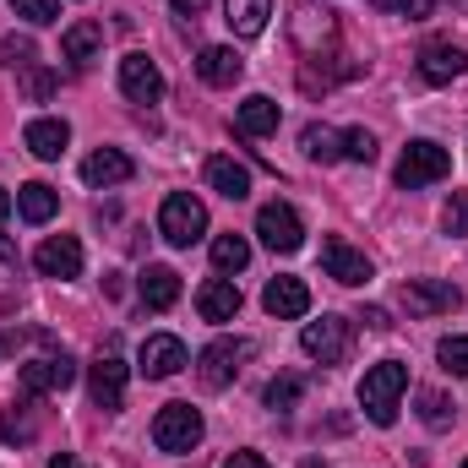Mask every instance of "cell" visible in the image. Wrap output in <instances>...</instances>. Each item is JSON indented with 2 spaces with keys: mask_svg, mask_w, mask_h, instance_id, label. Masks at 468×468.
Here are the masks:
<instances>
[{
  "mask_svg": "<svg viewBox=\"0 0 468 468\" xmlns=\"http://www.w3.org/2000/svg\"><path fill=\"white\" fill-rule=\"evenodd\" d=\"M403 392H409V365H403V359H381V365H370L365 381H359V409H365V420L387 431V425L398 420Z\"/></svg>",
  "mask_w": 468,
  "mask_h": 468,
  "instance_id": "1",
  "label": "cell"
},
{
  "mask_svg": "<svg viewBox=\"0 0 468 468\" xmlns=\"http://www.w3.org/2000/svg\"><path fill=\"white\" fill-rule=\"evenodd\" d=\"M202 436H207V425H202V414H197L191 403H164L158 420H153V447H158V452L186 458V452L202 447Z\"/></svg>",
  "mask_w": 468,
  "mask_h": 468,
  "instance_id": "2",
  "label": "cell"
},
{
  "mask_svg": "<svg viewBox=\"0 0 468 468\" xmlns=\"http://www.w3.org/2000/svg\"><path fill=\"white\" fill-rule=\"evenodd\" d=\"M447 175H452V153H447L441 142H431V136L409 142V147H403V158H398V186H403V191L436 186V180H447Z\"/></svg>",
  "mask_w": 468,
  "mask_h": 468,
  "instance_id": "3",
  "label": "cell"
},
{
  "mask_svg": "<svg viewBox=\"0 0 468 468\" xmlns=\"http://www.w3.org/2000/svg\"><path fill=\"white\" fill-rule=\"evenodd\" d=\"M158 234L169 239V245H197L202 234H207V207L191 197V191H169L164 197V207H158Z\"/></svg>",
  "mask_w": 468,
  "mask_h": 468,
  "instance_id": "4",
  "label": "cell"
},
{
  "mask_svg": "<svg viewBox=\"0 0 468 468\" xmlns=\"http://www.w3.org/2000/svg\"><path fill=\"white\" fill-rule=\"evenodd\" d=\"M256 234H261V245L278 250V256H294V250L305 245V224H300V213H294L289 202H267V207L256 213Z\"/></svg>",
  "mask_w": 468,
  "mask_h": 468,
  "instance_id": "5",
  "label": "cell"
},
{
  "mask_svg": "<svg viewBox=\"0 0 468 468\" xmlns=\"http://www.w3.org/2000/svg\"><path fill=\"white\" fill-rule=\"evenodd\" d=\"M250 359V338H218V344H207V349L197 354V376H202V387H229L234 376H239V365Z\"/></svg>",
  "mask_w": 468,
  "mask_h": 468,
  "instance_id": "6",
  "label": "cell"
},
{
  "mask_svg": "<svg viewBox=\"0 0 468 468\" xmlns=\"http://www.w3.org/2000/svg\"><path fill=\"white\" fill-rule=\"evenodd\" d=\"M403 305H409V316H447V311L463 305V289L447 283V278H409L403 283Z\"/></svg>",
  "mask_w": 468,
  "mask_h": 468,
  "instance_id": "7",
  "label": "cell"
},
{
  "mask_svg": "<svg viewBox=\"0 0 468 468\" xmlns=\"http://www.w3.org/2000/svg\"><path fill=\"white\" fill-rule=\"evenodd\" d=\"M136 365H142L147 381H169V376H180V370L191 365V354H186V344H180L175 333H153V338L142 344V354H136Z\"/></svg>",
  "mask_w": 468,
  "mask_h": 468,
  "instance_id": "8",
  "label": "cell"
},
{
  "mask_svg": "<svg viewBox=\"0 0 468 468\" xmlns=\"http://www.w3.org/2000/svg\"><path fill=\"white\" fill-rule=\"evenodd\" d=\"M71 381H77V365H71V354H44V359H27V365H22V392H27V398L66 392Z\"/></svg>",
  "mask_w": 468,
  "mask_h": 468,
  "instance_id": "9",
  "label": "cell"
},
{
  "mask_svg": "<svg viewBox=\"0 0 468 468\" xmlns=\"http://www.w3.org/2000/svg\"><path fill=\"white\" fill-rule=\"evenodd\" d=\"M300 349L311 354V359H322V365H338V359L349 354V322H344V316L305 322V333H300Z\"/></svg>",
  "mask_w": 468,
  "mask_h": 468,
  "instance_id": "10",
  "label": "cell"
},
{
  "mask_svg": "<svg viewBox=\"0 0 468 468\" xmlns=\"http://www.w3.org/2000/svg\"><path fill=\"white\" fill-rule=\"evenodd\" d=\"M120 93H125L131 104H158V99H164V77H158V66H153L142 49H131V55L120 60Z\"/></svg>",
  "mask_w": 468,
  "mask_h": 468,
  "instance_id": "11",
  "label": "cell"
},
{
  "mask_svg": "<svg viewBox=\"0 0 468 468\" xmlns=\"http://www.w3.org/2000/svg\"><path fill=\"white\" fill-rule=\"evenodd\" d=\"M33 267L44 272V278H77L82 272V239L77 234H49L38 250H33Z\"/></svg>",
  "mask_w": 468,
  "mask_h": 468,
  "instance_id": "12",
  "label": "cell"
},
{
  "mask_svg": "<svg viewBox=\"0 0 468 468\" xmlns=\"http://www.w3.org/2000/svg\"><path fill=\"white\" fill-rule=\"evenodd\" d=\"M88 392H93V403L104 414H115L120 403H125V359L120 354H99L88 365Z\"/></svg>",
  "mask_w": 468,
  "mask_h": 468,
  "instance_id": "13",
  "label": "cell"
},
{
  "mask_svg": "<svg viewBox=\"0 0 468 468\" xmlns=\"http://www.w3.org/2000/svg\"><path fill=\"white\" fill-rule=\"evenodd\" d=\"M468 71V55L458 44H447V38H431L425 49H420V77L431 82V88H447V82H458Z\"/></svg>",
  "mask_w": 468,
  "mask_h": 468,
  "instance_id": "14",
  "label": "cell"
},
{
  "mask_svg": "<svg viewBox=\"0 0 468 468\" xmlns=\"http://www.w3.org/2000/svg\"><path fill=\"white\" fill-rule=\"evenodd\" d=\"M322 267H327V278H338V283H349V289H359V283L376 278L370 256L354 250V245H344V239H327V245H322Z\"/></svg>",
  "mask_w": 468,
  "mask_h": 468,
  "instance_id": "15",
  "label": "cell"
},
{
  "mask_svg": "<svg viewBox=\"0 0 468 468\" xmlns=\"http://www.w3.org/2000/svg\"><path fill=\"white\" fill-rule=\"evenodd\" d=\"M261 305H267V316L294 322V316L311 311V289H305V278H272V283L261 289Z\"/></svg>",
  "mask_w": 468,
  "mask_h": 468,
  "instance_id": "16",
  "label": "cell"
},
{
  "mask_svg": "<svg viewBox=\"0 0 468 468\" xmlns=\"http://www.w3.org/2000/svg\"><path fill=\"white\" fill-rule=\"evenodd\" d=\"M22 142H27V153H33V158L55 164V158L66 153V142H71V125H66L60 115H38V120H27Z\"/></svg>",
  "mask_w": 468,
  "mask_h": 468,
  "instance_id": "17",
  "label": "cell"
},
{
  "mask_svg": "<svg viewBox=\"0 0 468 468\" xmlns=\"http://www.w3.org/2000/svg\"><path fill=\"white\" fill-rule=\"evenodd\" d=\"M131 175H136V164H131L120 147H99V153H88V158H82V180H88V186H99V191L125 186Z\"/></svg>",
  "mask_w": 468,
  "mask_h": 468,
  "instance_id": "18",
  "label": "cell"
},
{
  "mask_svg": "<svg viewBox=\"0 0 468 468\" xmlns=\"http://www.w3.org/2000/svg\"><path fill=\"white\" fill-rule=\"evenodd\" d=\"M197 311H202V322H234L239 316V283L234 278H207L197 289Z\"/></svg>",
  "mask_w": 468,
  "mask_h": 468,
  "instance_id": "19",
  "label": "cell"
},
{
  "mask_svg": "<svg viewBox=\"0 0 468 468\" xmlns=\"http://www.w3.org/2000/svg\"><path fill=\"white\" fill-rule=\"evenodd\" d=\"M99 49H104V27H99V22H71V27L60 33V55H66L77 71H88V66L99 60Z\"/></svg>",
  "mask_w": 468,
  "mask_h": 468,
  "instance_id": "20",
  "label": "cell"
},
{
  "mask_svg": "<svg viewBox=\"0 0 468 468\" xmlns=\"http://www.w3.org/2000/svg\"><path fill=\"white\" fill-rule=\"evenodd\" d=\"M136 294H142V305L147 311H169L175 300H180V272L175 267H142V278H136Z\"/></svg>",
  "mask_w": 468,
  "mask_h": 468,
  "instance_id": "21",
  "label": "cell"
},
{
  "mask_svg": "<svg viewBox=\"0 0 468 468\" xmlns=\"http://www.w3.org/2000/svg\"><path fill=\"white\" fill-rule=\"evenodd\" d=\"M239 71H245V60L234 55L229 44H207V49L197 55V77H202L207 88H234Z\"/></svg>",
  "mask_w": 468,
  "mask_h": 468,
  "instance_id": "22",
  "label": "cell"
},
{
  "mask_svg": "<svg viewBox=\"0 0 468 468\" xmlns=\"http://www.w3.org/2000/svg\"><path fill=\"white\" fill-rule=\"evenodd\" d=\"M333 33H338L333 11L294 5V38H300V49H305V55H322V44H333Z\"/></svg>",
  "mask_w": 468,
  "mask_h": 468,
  "instance_id": "23",
  "label": "cell"
},
{
  "mask_svg": "<svg viewBox=\"0 0 468 468\" xmlns=\"http://www.w3.org/2000/svg\"><path fill=\"white\" fill-rule=\"evenodd\" d=\"M207 186H213L218 197L239 202V197H250V169H245L239 158H229V153H213V158H207Z\"/></svg>",
  "mask_w": 468,
  "mask_h": 468,
  "instance_id": "24",
  "label": "cell"
},
{
  "mask_svg": "<svg viewBox=\"0 0 468 468\" xmlns=\"http://www.w3.org/2000/svg\"><path fill=\"white\" fill-rule=\"evenodd\" d=\"M278 120H283V110H278L267 93H250V99L234 110V131H239V136H272Z\"/></svg>",
  "mask_w": 468,
  "mask_h": 468,
  "instance_id": "25",
  "label": "cell"
},
{
  "mask_svg": "<svg viewBox=\"0 0 468 468\" xmlns=\"http://www.w3.org/2000/svg\"><path fill=\"white\" fill-rule=\"evenodd\" d=\"M272 16V0H224V22L234 38H261Z\"/></svg>",
  "mask_w": 468,
  "mask_h": 468,
  "instance_id": "26",
  "label": "cell"
},
{
  "mask_svg": "<svg viewBox=\"0 0 468 468\" xmlns=\"http://www.w3.org/2000/svg\"><path fill=\"white\" fill-rule=\"evenodd\" d=\"M16 213H22V224H49V218L60 213V191L44 186V180H27V186L16 191Z\"/></svg>",
  "mask_w": 468,
  "mask_h": 468,
  "instance_id": "27",
  "label": "cell"
},
{
  "mask_svg": "<svg viewBox=\"0 0 468 468\" xmlns=\"http://www.w3.org/2000/svg\"><path fill=\"white\" fill-rule=\"evenodd\" d=\"M300 147H305V158H316V164H338V158H344V136H338L333 125H316V120L300 131Z\"/></svg>",
  "mask_w": 468,
  "mask_h": 468,
  "instance_id": "28",
  "label": "cell"
},
{
  "mask_svg": "<svg viewBox=\"0 0 468 468\" xmlns=\"http://www.w3.org/2000/svg\"><path fill=\"white\" fill-rule=\"evenodd\" d=\"M245 261H250V239L245 234H218L213 239V267L218 272H245Z\"/></svg>",
  "mask_w": 468,
  "mask_h": 468,
  "instance_id": "29",
  "label": "cell"
},
{
  "mask_svg": "<svg viewBox=\"0 0 468 468\" xmlns=\"http://www.w3.org/2000/svg\"><path fill=\"white\" fill-rule=\"evenodd\" d=\"M452 414H458V403H452L447 392H431V387L420 392V420H425L431 431H447V425H452Z\"/></svg>",
  "mask_w": 468,
  "mask_h": 468,
  "instance_id": "30",
  "label": "cell"
},
{
  "mask_svg": "<svg viewBox=\"0 0 468 468\" xmlns=\"http://www.w3.org/2000/svg\"><path fill=\"white\" fill-rule=\"evenodd\" d=\"M33 55H38V44H33L27 33H5V38H0V60H5V66L27 71V66H33Z\"/></svg>",
  "mask_w": 468,
  "mask_h": 468,
  "instance_id": "31",
  "label": "cell"
},
{
  "mask_svg": "<svg viewBox=\"0 0 468 468\" xmlns=\"http://www.w3.org/2000/svg\"><path fill=\"white\" fill-rule=\"evenodd\" d=\"M436 359H441V370H447V376H463V381H468V338H458V333H452V338H441V344H436Z\"/></svg>",
  "mask_w": 468,
  "mask_h": 468,
  "instance_id": "32",
  "label": "cell"
},
{
  "mask_svg": "<svg viewBox=\"0 0 468 468\" xmlns=\"http://www.w3.org/2000/svg\"><path fill=\"white\" fill-rule=\"evenodd\" d=\"M11 11H16L22 22H33V27L60 22V0H11Z\"/></svg>",
  "mask_w": 468,
  "mask_h": 468,
  "instance_id": "33",
  "label": "cell"
},
{
  "mask_svg": "<svg viewBox=\"0 0 468 468\" xmlns=\"http://www.w3.org/2000/svg\"><path fill=\"white\" fill-rule=\"evenodd\" d=\"M344 158H354V164H376V136H370L365 125L344 131Z\"/></svg>",
  "mask_w": 468,
  "mask_h": 468,
  "instance_id": "34",
  "label": "cell"
},
{
  "mask_svg": "<svg viewBox=\"0 0 468 468\" xmlns=\"http://www.w3.org/2000/svg\"><path fill=\"white\" fill-rule=\"evenodd\" d=\"M300 403V376H278V381H267V409H294Z\"/></svg>",
  "mask_w": 468,
  "mask_h": 468,
  "instance_id": "35",
  "label": "cell"
},
{
  "mask_svg": "<svg viewBox=\"0 0 468 468\" xmlns=\"http://www.w3.org/2000/svg\"><path fill=\"white\" fill-rule=\"evenodd\" d=\"M441 229L452 234V239H458V234H468V191H458V197L447 202V213H441Z\"/></svg>",
  "mask_w": 468,
  "mask_h": 468,
  "instance_id": "36",
  "label": "cell"
},
{
  "mask_svg": "<svg viewBox=\"0 0 468 468\" xmlns=\"http://www.w3.org/2000/svg\"><path fill=\"white\" fill-rule=\"evenodd\" d=\"M376 11H403L409 22H420V16H431L436 11V0H370Z\"/></svg>",
  "mask_w": 468,
  "mask_h": 468,
  "instance_id": "37",
  "label": "cell"
},
{
  "mask_svg": "<svg viewBox=\"0 0 468 468\" xmlns=\"http://www.w3.org/2000/svg\"><path fill=\"white\" fill-rule=\"evenodd\" d=\"M0 431H5V441H27L33 436V420L27 414H16V403L5 409V420H0Z\"/></svg>",
  "mask_w": 468,
  "mask_h": 468,
  "instance_id": "38",
  "label": "cell"
},
{
  "mask_svg": "<svg viewBox=\"0 0 468 468\" xmlns=\"http://www.w3.org/2000/svg\"><path fill=\"white\" fill-rule=\"evenodd\" d=\"M27 93H33V99H49V93H55V77H49V71H27Z\"/></svg>",
  "mask_w": 468,
  "mask_h": 468,
  "instance_id": "39",
  "label": "cell"
},
{
  "mask_svg": "<svg viewBox=\"0 0 468 468\" xmlns=\"http://www.w3.org/2000/svg\"><path fill=\"white\" fill-rule=\"evenodd\" d=\"M359 322H365L370 333H387V327H392V316H387L381 305H365V311H359Z\"/></svg>",
  "mask_w": 468,
  "mask_h": 468,
  "instance_id": "40",
  "label": "cell"
},
{
  "mask_svg": "<svg viewBox=\"0 0 468 468\" xmlns=\"http://www.w3.org/2000/svg\"><path fill=\"white\" fill-rule=\"evenodd\" d=\"M169 11H175L180 22H197V16L207 11V0H169Z\"/></svg>",
  "mask_w": 468,
  "mask_h": 468,
  "instance_id": "41",
  "label": "cell"
},
{
  "mask_svg": "<svg viewBox=\"0 0 468 468\" xmlns=\"http://www.w3.org/2000/svg\"><path fill=\"white\" fill-rule=\"evenodd\" d=\"M224 468H272V463H267L261 452H229V458H224Z\"/></svg>",
  "mask_w": 468,
  "mask_h": 468,
  "instance_id": "42",
  "label": "cell"
},
{
  "mask_svg": "<svg viewBox=\"0 0 468 468\" xmlns=\"http://www.w3.org/2000/svg\"><path fill=\"white\" fill-rule=\"evenodd\" d=\"M49 468H82V463H77L71 452H55V458H49Z\"/></svg>",
  "mask_w": 468,
  "mask_h": 468,
  "instance_id": "43",
  "label": "cell"
},
{
  "mask_svg": "<svg viewBox=\"0 0 468 468\" xmlns=\"http://www.w3.org/2000/svg\"><path fill=\"white\" fill-rule=\"evenodd\" d=\"M5 218H11V191L0 186V224H5Z\"/></svg>",
  "mask_w": 468,
  "mask_h": 468,
  "instance_id": "44",
  "label": "cell"
},
{
  "mask_svg": "<svg viewBox=\"0 0 468 468\" xmlns=\"http://www.w3.org/2000/svg\"><path fill=\"white\" fill-rule=\"evenodd\" d=\"M300 468H327V463H316V458H305V463H300Z\"/></svg>",
  "mask_w": 468,
  "mask_h": 468,
  "instance_id": "45",
  "label": "cell"
},
{
  "mask_svg": "<svg viewBox=\"0 0 468 468\" xmlns=\"http://www.w3.org/2000/svg\"><path fill=\"white\" fill-rule=\"evenodd\" d=\"M11 344H16V338H0V354H5V349H11Z\"/></svg>",
  "mask_w": 468,
  "mask_h": 468,
  "instance_id": "46",
  "label": "cell"
},
{
  "mask_svg": "<svg viewBox=\"0 0 468 468\" xmlns=\"http://www.w3.org/2000/svg\"><path fill=\"white\" fill-rule=\"evenodd\" d=\"M463 468H468V458H463Z\"/></svg>",
  "mask_w": 468,
  "mask_h": 468,
  "instance_id": "47",
  "label": "cell"
}]
</instances>
